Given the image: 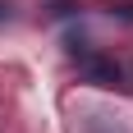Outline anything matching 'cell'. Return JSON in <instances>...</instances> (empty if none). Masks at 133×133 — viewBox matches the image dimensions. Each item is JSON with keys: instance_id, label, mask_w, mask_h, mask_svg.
I'll use <instances>...</instances> for the list:
<instances>
[{"instance_id": "cell-1", "label": "cell", "mask_w": 133, "mask_h": 133, "mask_svg": "<svg viewBox=\"0 0 133 133\" xmlns=\"http://www.w3.org/2000/svg\"><path fill=\"white\" fill-rule=\"evenodd\" d=\"M78 64H83V74H87L92 83H101V87H119V83H124V74H119L115 60H101V55H87V51H83Z\"/></svg>"}]
</instances>
